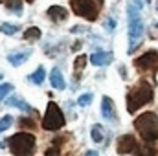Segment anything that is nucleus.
I'll list each match as a JSON object with an SVG mask.
<instances>
[{
    "instance_id": "6ab92c4d",
    "label": "nucleus",
    "mask_w": 158,
    "mask_h": 156,
    "mask_svg": "<svg viewBox=\"0 0 158 156\" xmlns=\"http://www.w3.org/2000/svg\"><path fill=\"white\" fill-rule=\"evenodd\" d=\"M7 4V9L15 15H22V2L20 0H13V2H6Z\"/></svg>"
},
{
    "instance_id": "dca6fc26",
    "label": "nucleus",
    "mask_w": 158,
    "mask_h": 156,
    "mask_svg": "<svg viewBox=\"0 0 158 156\" xmlns=\"http://www.w3.org/2000/svg\"><path fill=\"white\" fill-rule=\"evenodd\" d=\"M44 77H46V72H44V68L40 66V68H37L31 76H30V81L33 83V84H42V81H44Z\"/></svg>"
},
{
    "instance_id": "c85d7f7f",
    "label": "nucleus",
    "mask_w": 158,
    "mask_h": 156,
    "mask_svg": "<svg viewBox=\"0 0 158 156\" xmlns=\"http://www.w3.org/2000/svg\"><path fill=\"white\" fill-rule=\"evenodd\" d=\"M85 156H98V153H96V151H88Z\"/></svg>"
},
{
    "instance_id": "c756f323",
    "label": "nucleus",
    "mask_w": 158,
    "mask_h": 156,
    "mask_svg": "<svg viewBox=\"0 0 158 156\" xmlns=\"http://www.w3.org/2000/svg\"><path fill=\"white\" fill-rule=\"evenodd\" d=\"M6 2H9V0H0V4H6Z\"/></svg>"
},
{
    "instance_id": "aec40b11",
    "label": "nucleus",
    "mask_w": 158,
    "mask_h": 156,
    "mask_svg": "<svg viewBox=\"0 0 158 156\" xmlns=\"http://www.w3.org/2000/svg\"><path fill=\"white\" fill-rule=\"evenodd\" d=\"M103 138H105V134H103L101 127H99V125H94V127H92V140H94L96 143H101Z\"/></svg>"
},
{
    "instance_id": "5701e85b",
    "label": "nucleus",
    "mask_w": 158,
    "mask_h": 156,
    "mask_svg": "<svg viewBox=\"0 0 158 156\" xmlns=\"http://www.w3.org/2000/svg\"><path fill=\"white\" fill-rule=\"evenodd\" d=\"M85 64H86V55H79L77 59H76V63H74V68H76L77 74L85 68Z\"/></svg>"
},
{
    "instance_id": "39448f33",
    "label": "nucleus",
    "mask_w": 158,
    "mask_h": 156,
    "mask_svg": "<svg viewBox=\"0 0 158 156\" xmlns=\"http://www.w3.org/2000/svg\"><path fill=\"white\" fill-rule=\"evenodd\" d=\"M101 4H103V0H70L72 11L77 17H83V18H86L90 22L98 18Z\"/></svg>"
},
{
    "instance_id": "1a4fd4ad",
    "label": "nucleus",
    "mask_w": 158,
    "mask_h": 156,
    "mask_svg": "<svg viewBox=\"0 0 158 156\" xmlns=\"http://www.w3.org/2000/svg\"><path fill=\"white\" fill-rule=\"evenodd\" d=\"M90 61H92V64H96V66H107V64H110V61H112V53H110V51H101V50H98V51L92 53Z\"/></svg>"
},
{
    "instance_id": "f257e3e1",
    "label": "nucleus",
    "mask_w": 158,
    "mask_h": 156,
    "mask_svg": "<svg viewBox=\"0 0 158 156\" xmlns=\"http://www.w3.org/2000/svg\"><path fill=\"white\" fill-rule=\"evenodd\" d=\"M143 37V20H142V0H132L129 4V53H132Z\"/></svg>"
},
{
    "instance_id": "9b49d317",
    "label": "nucleus",
    "mask_w": 158,
    "mask_h": 156,
    "mask_svg": "<svg viewBox=\"0 0 158 156\" xmlns=\"http://www.w3.org/2000/svg\"><path fill=\"white\" fill-rule=\"evenodd\" d=\"M48 17L53 22H63L68 18V11L63 6H52V7H48Z\"/></svg>"
},
{
    "instance_id": "412c9836",
    "label": "nucleus",
    "mask_w": 158,
    "mask_h": 156,
    "mask_svg": "<svg viewBox=\"0 0 158 156\" xmlns=\"http://www.w3.org/2000/svg\"><path fill=\"white\" fill-rule=\"evenodd\" d=\"M11 90H13V84L11 83H2L0 84V101H4V97H7Z\"/></svg>"
},
{
    "instance_id": "bb28decb",
    "label": "nucleus",
    "mask_w": 158,
    "mask_h": 156,
    "mask_svg": "<svg viewBox=\"0 0 158 156\" xmlns=\"http://www.w3.org/2000/svg\"><path fill=\"white\" fill-rule=\"evenodd\" d=\"M20 125H24V127H26V125H28V127H33L35 123H33V119H28V117H22V119H20Z\"/></svg>"
},
{
    "instance_id": "2f4dec72",
    "label": "nucleus",
    "mask_w": 158,
    "mask_h": 156,
    "mask_svg": "<svg viewBox=\"0 0 158 156\" xmlns=\"http://www.w3.org/2000/svg\"><path fill=\"white\" fill-rule=\"evenodd\" d=\"M0 79H2V74H0Z\"/></svg>"
},
{
    "instance_id": "cd10ccee",
    "label": "nucleus",
    "mask_w": 158,
    "mask_h": 156,
    "mask_svg": "<svg viewBox=\"0 0 158 156\" xmlns=\"http://www.w3.org/2000/svg\"><path fill=\"white\" fill-rule=\"evenodd\" d=\"M79 31H85V28H81V26H76V28H72V33H79Z\"/></svg>"
},
{
    "instance_id": "a211bd4d",
    "label": "nucleus",
    "mask_w": 158,
    "mask_h": 156,
    "mask_svg": "<svg viewBox=\"0 0 158 156\" xmlns=\"http://www.w3.org/2000/svg\"><path fill=\"white\" fill-rule=\"evenodd\" d=\"M24 39L26 40H37L40 39V30L39 28H28L24 31Z\"/></svg>"
},
{
    "instance_id": "20e7f679",
    "label": "nucleus",
    "mask_w": 158,
    "mask_h": 156,
    "mask_svg": "<svg viewBox=\"0 0 158 156\" xmlns=\"http://www.w3.org/2000/svg\"><path fill=\"white\" fill-rule=\"evenodd\" d=\"M7 142H9V151L15 156H28L35 149V136L30 132H17Z\"/></svg>"
},
{
    "instance_id": "6e6552de",
    "label": "nucleus",
    "mask_w": 158,
    "mask_h": 156,
    "mask_svg": "<svg viewBox=\"0 0 158 156\" xmlns=\"http://www.w3.org/2000/svg\"><path fill=\"white\" fill-rule=\"evenodd\" d=\"M136 147H138V143H136L134 136H131V134H123L116 142V151L119 154H131L136 151Z\"/></svg>"
},
{
    "instance_id": "9d476101",
    "label": "nucleus",
    "mask_w": 158,
    "mask_h": 156,
    "mask_svg": "<svg viewBox=\"0 0 158 156\" xmlns=\"http://www.w3.org/2000/svg\"><path fill=\"white\" fill-rule=\"evenodd\" d=\"M101 116L105 117L107 121H112L114 117H116V109H114V103H112V99L110 97H103V101H101Z\"/></svg>"
},
{
    "instance_id": "423d86ee",
    "label": "nucleus",
    "mask_w": 158,
    "mask_h": 156,
    "mask_svg": "<svg viewBox=\"0 0 158 156\" xmlns=\"http://www.w3.org/2000/svg\"><path fill=\"white\" fill-rule=\"evenodd\" d=\"M61 127H64V116H63L59 105L50 101L48 107H46V114L42 117V129H46V130H59Z\"/></svg>"
},
{
    "instance_id": "7c9ffc66",
    "label": "nucleus",
    "mask_w": 158,
    "mask_h": 156,
    "mask_svg": "<svg viewBox=\"0 0 158 156\" xmlns=\"http://www.w3.org/2000/svg\"><path fill=\"white\" fill-rule=\"evenodd\" d=\"M28 2H33V0H28Z\"/></svg>"
},
{
    "instance_id": "4be33fe9",
    "label": "nucleus",
    "mask_w": 158,
    "mask_h": 156,
    "mask_svg": "<svg viewBox=\"0 0 158 156\" xmlns=\"http://www.w3.org/2000/svg\"><path fill=\"white\" fill-rule=\"evenodd\" d=\"M11 123H13V117L11 116H4L0 119V134L4 132V130H7L9 127H11Z\"/></svg>"
},
{
    "instance_id": "4468645a",
    "label": "nucleus",
    "mask_w": 158,
    "mask_h": 156,
    "mask_svg": "<svg viewBox=\"0 0 158 156\" xmlns=\"http://www.w3.org/2000/svg\"><path fill=\"white\" fill-rule=\"evenodd\" d=\"M50 83H52L53 88H57V90H64L66 83H64V77H63V74H61L59 68H53V70H52V74H50Z\"/></svg>"
},
{
    "instance_id": "7ed1b4c3",
    "label": "nucleus",
    "mask_w": 158,
    "mask_h": 156,
    "mask_svg": "<svg viewBox=\"0 0 158 156\" xmlns=\"http://www.w3.org/2000/svg\"><path fill=\"white\" fill-rule=\"evenodd\" d=\"M134 127L145 142L158 140V116L155 112H143L142 116H138L134 119Z\"/></svg>"
},
{
    "instance_id": "f3484780",
    "label": "nucleus",
    "mask_w": 158,
    "mask_h": 156,
    "mask_svg": "<svg viewBox=\"0 0 158 156\" xmlns=\"http://www.w3.org/2000/svg\"><path fill=\"white\" fill-rule=\"evenodd\" d=\"M17 31H19V26H17V24H7V22H2V24H0V33L15 35Z\"/></svg>"
},
{
    "instance_id": "a878e982",
    "label": "nucleus",
    "mask_w": 158,
    "mask_h": 156,
    "mask_svg": "<svg viewBox=\"0 0 158 156\" xmlns=\"http://www.w3.org/2000/svg\"><path fill=\"white\" fill-rule=\"evenodd\" d=\"M105 28H107L109 31H112V30L116 28V22H114V18H107V22H105Z\"/></svg>"
},
{
    "instance_id": "0eeeda50",
    "label": "nucleus",
    "mask_w": 158,
    "mask_h": 156,
    "mask_svg": "<svg viewBox=\"0 0 158 156\" xmlns=\"http://www.w3.org/2000/svg\"><path fill=\"white\" fill-rule=\"evenodd\" d=\"M134 66L140 70H156L158 68V51L151 50L147 53H143L142 57H138L134 61Z\"/></svg>"
},
{
    "instance_id": "393cba45",
    "label": "nucleus",
    "mask_w": 158,
    "mask_h": 156,
    "mask_svg": "<svg viewBox=\"0 0 158 156\" xmlns=\"http://www.w3.org/2000/svg\"><path fill=\"white\" fill-rule=\"evenodd\" d=\"M44 156H61V151H59V147H57V143H53L50 149H46V153Z\"/></svg>"
},
{
    "instance_id": "f03ea898",
    "label": "nucleus",
    "mask_w": 158,
    "mask_h": 156,
    "mask_svg": "<svg viewBox=\"0 0 158 156\" xmlns=\"http://www.w3.org/2000/svg\"><path fill=\"white\" fill-rule=\"evenodd\" d=\"M153 101V86L145 81H140L136 86H132L127 94V110L136 112L143 105Z\"/></svg>"
},
{
    "instance_id": "f8f14e48",
    "label": "nucleus",
    "mask_w": 158,
    "mask_h": 156,
    "mask_svg": "<svg viewBox=\"0 0 158 156\" xmlns=\"http://www.w3.org/2000/svg\"><path fill=\"white\" fill-rule=\"evenodd\" d=\"M31 55V50H24V51H15V53H9L7 55V61L13 64V66H20L24 64Z\"/></svg>"
},
{
    "instance_id": "2eb2a0df",
    "label": "nucleus",
    "mask_w": 158,
    "mask_h": 156,
    "mask_svg": "<svg viewBox=\"0 0 158 156\" xmlns=\"http://www.w3.org/2000/svg\"><path fill=\"white\" fill-rule=\"evenodd\" d=\"M134 156H156V149L153 147V142H147L143 147H136V154Z\"/></svg>"
},
{
    "instance_id": "b1692460",
    "label": "nucleus",
    "mask_w": 158,
    "mask_h": 156,
    "mask_svg": "<svg viewBox=\"0 0 158 156\" xmlns=\"http://www.w3.org/2000/svg\"><path fill=\"white\" fill-rule=\"evenodd\" d=\"M90 103H92V94H90V92H86V94H83V96L79 97V105H81V107H88Z\"/></svg>"
},
{
    "instance_id": "ddd939ff",
    "label": "nucleus",
    "mask_w": 158,
    "mask_h": 156,
    "mask_svg": "<svg viewBox=\"0 0 158 156\" xmlns=\"http://www.w3.org/2000/svg\"><path fill=\"white\" fill-rule=\"evenodd\" d=\"M6 105L7 107H15V109H20V110H24V112H33V109H31V105H28L22 97H19V96H11V97H7L6 99Z\"/></svg>"
}]
</instances>
